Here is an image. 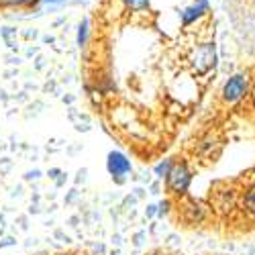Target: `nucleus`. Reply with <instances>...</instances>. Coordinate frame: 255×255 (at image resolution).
<instances>
[{"label":"nucleus","mask_w":255,"mask_h":255,"mask_svg":"<svg viewBox=\"0 0 255 255\" xmlns=\"http://www.w3.org/2000/svg\"><path fill=\"white\" fill-rule=\"evenodd\" d=\"M251 98H253V106H255V86H253V90H251Z\"/></svg>","instance_id":"nucleus-17"},{"label":"nucleus","mask_w":255,"mask_h":255,"mask_svg":"<svg viewBox=\"0 0 255 255\" xmlns=\"http://www.w3.org/2000/svg\"><path fill=\"white\" fill-rule=\"evenodd\" d=\"M49 174H51V176H49V178H55V176H57V174H59V169H51V172H49Z\"/></svg>","instance_id":"nucleus-16"},{"label":"nucleus","mask_w":255,"mask_h":255,"mask_svg":"<svg viewBox=\"0 0 255 255\" xmlns=\"http://www.w3.org/2000/svg\"><path fill=\"white\" fill-rule=\"evenodd\" d=\"M167 210H169V202L165 200V202H161V206H159V215H167Z\"/></svg>","instance_id":"nucleus-13"},{"label":"nucleus","mask_w":255,"mask_h":255,"mask_svg":"<svg viewBox=\"0 0 255 255\" xmlns=\"http://www.w3.org/2000/svg\"><path fill=\"white\" fill-rule=\"evenodd\" d=\"M86 39H88V20H82L78 27V45L84 47L86 45Z\"/></svg>","instance_id":"nucleus-8"},{"label":"nucleus","mask_w":255,"mask_h":255,"mask_svg":"<svg viewBox=\"0 0 255 255\" xmlns=\"http://www.w3.org/2000/svg\"><path fill=\"white\" fill-rule=\"evenodd\" d=\"M243 206H245V210L249 212V215H255V186H251L247 190V194L243 198Z\"/></svg>","instance_id":"nucleus-6"},{"label":"nucleus","mask_w":255,"mask_h":255,"mask_svg":"<svg viewBox=\"0 0 255 255\" xmlns=\"http://www.w3.org/2000/svg\"><path fill=\"white\" fill-rule=\"evenodd\" d=\"M29 0H0V6L2 8H14V6H25Z\"/></svg>","instance_id":"nucleus-10"},{"label":"nucleus","mask_w":255,"mask_h":255,"mask_svg":"<svg viewBox=\"0 0 255 255\" xmlns=\"http://www.w3.org/2000/svg\"><path fill=\"white\" fill-rule=\"evenodd\" d=\"M39 176H41V172H39V169H33V172H27L25 180H37Z\"/></svg>","instance_id":"nucleus-11"},{"label":"nucleus","mask_w":255,"mask_h":255,"mask_svg":"<svg viewBox=\"0 0 255 255\" xmlns=\"http://www.w3.org/2000/svg\"><path fill=\"white\" fill-rule=\"evenodd\" d=\"M111 255H121V251H113V253H111Z\"/></svg>","instance_id":"nucleus-18"},{"label":"nucleus","mask_w":255,"mask_h":255,"mask_svg":"<svg viewBox=\"0 0 255 255\" xmlns=\"http://www.w3.org/2000/svg\"><path fill=\"white\" fill-rule=\"evenodd\" d=\"M249 90V78L247 74H235V76H231L227 80V84L223 86V100L233 104V102H237L241 100Z\"/></svg>","instance_id":"nucleus-2"},{"label":"nucleus","mask_w":255,"mask_h":255,"mask_svg":"<svg viewBox=\"0 0 255 255\" xmlns=\"http://www.w3.org/2000/svg\"><path fill=\"white\" fill-rule=\"evenodd\" d=\"M14 243H16V241H14V239H10V237H8V239H4V241H2V243H0V247H10V245H14Z\"/></svg>","instance_id":"nucleus-14"},{"label":"nucleus","mask_w":255,"mask_h":255,"mask_svg":"<svg viewBox=\"0 0 255 255\" xmlns=\"http://www.w3.org/2000/svg\"><path fill=\"white\" fill-rule=\"evenodd\" d=\"M106 169H109L111 176H125L131 172V161L121 151H111L109 159H106Z\"/></svg>","instance_id":"nucleus-3"},{"label":"nucleus","mask_w":255,"mask_h":255,"mask_svg":"<svg viewBox=\"0 0 255 255\" xmlns=\"http://www.w3.org/2000/svg\"><path fill=\"white\" fill-rule=\"evenodd\" d=\"M206 8H208V2H206V0H200L198 4H194V6L186 8V10L182 12V20H184V25L194 23V20H196L198 16H202V14L206 12Z\"/></svg>","instance_id":"nucleus-5"},{"label":"nucleus","mask_w":255,"mask_h":255,"mask_svg":"<svg viewBox=\"0 0 255 255\" xmlns=\"http://www.w3.org/2000/svg\"><path fill=\"white\" fill-rule=\"evenodd\" d=\"M172 165H174V159H163L161 163L155 165V176L157 178H165L169 174V169H172Z\"/></svg>","instance_id":"nucleus-7"},{"label":"nucleus","mask_w":255,"mask_h":255,"mask_svg":"<svg viewBox=\"0 0 255 255\" xmlns=\"http://www.w3.org/2000/svg\"><path fill=\"white\" fill-rule=\"evenodd\" d=\"M86 174H88V169H86V167L80 169V172H78V178H76V182H78V184H80V182H84V180H86Z\"/></svg>","instance_id":"nucleus-12"},{"label":"nucleus","mask_w":255,"mask_h":255,"mask_svg":"<svg viewBox=\"0 0 255 255\" xmlns=\"http://www.w3.org/2000/svg\"><path fill=\"white\" fill-rule=\"evenodd\" d=\"M192 182V172H190L188 163L180 161V163H174L169 174L165 176V186L172 194H186V190Z\"/></svg>","instance_id":"nucleus-1"},{"label":"nucleus","mask_w":255,"mask_h":255,"mask_svg":"<svg viewBox=\"0 0 255 255\" xmlns=\"http://www.w3.org/2000/svg\"><path fill=\"white\" fill-rule=\"evenodd\" d=\"M182 212H184L186 223H190V225H196V223H200L204 219V208L196 200H190L188 204H184V210Z\"/></svg>","instance_id":"nucleus-4"},{"label":"nucleus","mask_w":255,"mask_h":255,"mask_svg":"<svg viewBox=\"0 0 255 255\" xmlns=\"http://www.w3.org/2000/svg\"><path fill=\"white\" fill-rule=\"evenodd\" d=\"M125 4L133 10H143V8H147V4H149V0H125Z\"/></svg>","instance_id":"nucleus-9"},{"label":"nucleus","mask_w":255,"mask_h":255,"mask_svg":"<svg viewBox=\"0 0 255 255\" xmlns=\"http://www.w3.org/2000/svg\"><path fill=\"white\" fill-rule=\"evenodd\" d=\"M39 2H45V4H57V2H63V0H39Z\"/></svg>","instance_id":"nucleus-15"}]
</instances>
